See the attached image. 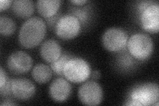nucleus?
Masks as SVG:
<instances>
[{"mask_svg": "<svg viewBox=\"0 0 159 106\" xmlns=\"http://www.w3.org/2000/svg\"><path fill=\"white\" fill-rule=\"evenodd\" d=\"M46 31V23L43 19L38 17L29 18L20 29L19 42L25 48H33L42 42Z\"/></svg>", "mask_w": 159, "mask_h": 106, "instance_id": "obj_1", "label": "nucleus"}, {"mask_svg": "<svg viewBox=\"0 0 159 106\" xmlns=\"http://www.w3.org/2000/svg\"><path fill=\"white\" fill-rule=\"evenodd\" d=\"M159 88L157 84L148 82L138 85L129 94V101L135 102L137 105H154L158 102Z\"/></svg>", "mask_w": 159, "mask_h": 106, "instance_id": "obj_2", "label": "nucleus"}, {"mask_svg": "<svg viewBox=\"0 0 159 106\" xmlns=\"http://www.w3.org/2000/svg\"><path fill=\"white\" fill-rule=\"evenodd\" d=\"M127 48L132 57L139 60H144L151 56L153 50V43L147 34L136 33L129 38Z\"/></svg>", "mask_w": 159, "mask_h": 106, "instance_id": "obj_3", "label": "nucleus"}, {"mask_svg": "<svg viewBox=\"0 0 159 106\" xmlns=\"http://www.w3.org/2000/svg\"><path fill=\"white\" fill-rule=\"evenodd\" d=\"M63 73L68 81L81 83L86 81L90 76V67L85 60L72 57L66 64Z\"/></svg>", "mask_w": 159, "mask_h": 106, "instance_id": "obj_4", "label": "nucleus"}, {"mask_svg": "<svg viewBox=\"0 0 159 106\" xmlns=\"http://www.w3.org/2000/svg\"><path fill=\"white\" fill-rule=\"evenodd\" d=\"M81 29V23L73 15H65L60 18L56 24L55 32L62 39L70 40L75 38Z\"/></svg>", "mask_w": 159, "mask_h": 106, "instance_id": "obj_5", "label": "nucleus"}, {"mask_svg": "<svg viewBox=\"0 0 159 106\" xmlns=\"http://www.w3.org/2000/svg\"><path fill=\"white\" fill-rule=\"evenodd\" d=\"M80 101L86 105L94 106L100 104L103 99V90L100 85L94 81L83 84L78 89Z\"/></svg>", "mask_w": 159, "mask_h": 106, "instance_id": "obj_6", "label": "nucleus"}, {"mask_svg": "<svg viewBox=\"0 0 159 106\" xmlns=\"http://www.w3.org/2000/svg\"><path fill=\"white\" fill-rule=\"evenodd\" d=\"M128 35L120 28H110L102 37L103 47L109 51L117 52L124 48L127 44Z\"/></svg>", "mask_w": 159, "mask_h": 106, "instance_id": "obj_7", "label": "nucleus"}, {"mask_svg": "<svg viewBox=\"0 0 159 106\" xmlns=\"http://www.w3.org/2000/svg\"><path fill=\"white\" fill-rule=\"evenodd\" d=\"M33 62V58L27 53L16 51L9 55L7 65L9 71L13 74H21L31 70Z\"/></svg>", "mask_w": 159, "mask_h": 106, "instance_id": "obj_8", "label": "nucleus"}, {"mask_svg": "<svg viewBox=\"0 0 159 106\" xmlns=\"http://www.w3.org/2000/svg\"><path fill=\"white\" fill-rule=\"evenodd\" d=\"M141 27L150 33H157L159 30V6L152 3L140 13Z\"/></svg>", "mask_w": 159, "mask_h": 106, "instance_id": "obj_9", "label": "nucleus"}, {"mask_svg": "<svg viewBox=\"0 0 159 106\" xmlns=\"http://www.w3.org/2000/svg\"><path fill=\"white\" fill-rule=\"evenodd\" d=\"M11 94L13 96L19 100H27L35 94V86L27 78H18L11 79Z\"/></svg>", "mask_w": 159, "mask_h": 106, "instance_id": "obj_10", "label": "nucleus"}, {"mask_svg": "<svg viewBox=\"0 0 159 106\" xmlns=\"http://www.w3.org/2000/svg\"><path fill=\"white\" fill-rule=\"evenodd\" d=\"M72 86L66 80L58 78L53 80L49 87V95L54 102L62 103L69 98Z\"/></svg>", "mask_w": 159, "mask_h": 106, "instance_id": "obj_11", "label": "nucleus"}, {"mask_svg": "<svg viewBox=\"0 0 159 106\" xmlns=\"http://www.w3.org/2000/svg\"><path fill=\"white\" fill-rule=\"evenodd\" d=\"M40 54L44 60L52 63L62 55L61 45L54 40L49 39L44 41L40 48Z\"/></svg>", "mask_w": 159, "mask_h": 106, "instance_id": "obj_12", "label": "nucleus"}, {"mask_svg": "<svg viewBox=\"0 0 159 106\" xmlns=\"http://www.w3.org/2000/svg\"><path fill=\"white\" fill-rule=\"evenodd\" d=\"M61 5L60 0H39L37 2V8L41 16L49 18L57 13Z\"/></svg>", "mask_w": 159, "mask_h": 106, "instance_id": "obj_13", "label": "nucleus"}, {"mask_svg": "<svg viewBox=\"0 0 159 106\" xmlns=\"http://www.w3.org/2000/svg\"><path fill=\"white\" fill-rule=\"evenodd\" d=\"M12 10L17 17L22 19L28 18L34 13V3L31 0H16L13 2Z\"/></svg>", "mask_w": 159, "mask_h": 106, "instance_id": "obj_14", "label": "nucleus"}, {"mask_svg": "<svg viewBox=\"0 0 159 106\" xmlns=\"http://www.w3.org/2000/svg\"><path fill=\"white\" fill-rule=\"evenodd\" d=\"M52 76V70L47 65L38 64L33 69L32 76L39 84H45L50 81Z\"/></svg>", "mask_w": 159, "mask_h": 106, "instance_id": "obj_15", "label": "nucleus"}, {"mask_svg": "<svg viewBox=\"0 0 159 106\" xmlns=\"http://www.w3.org/2000/svg\"><path fill=\"white\" fill-rule=\"evenodd\" d=\"M16 25L13 20L7 16L0 17V33L3 36H9L16 31Z\"/></svg>", "mask_w": 159, "mask_h": 106, "instance_id": "obj_16", "label": "nucleus"}, {"mask_svg": "<svg viewBox=\"0 0 159 106\" xmlns=\"http://www.w3.org/2000/svg\"><path fill=\"white\" fill-rule=\"evenodd\" d=\"M72 58L71 55L67 54H64L61 55L59 58H58L56 61H54L51 63V69L56 74L60 76H64V68L65 67L66 64L69 60H70Z\"/></svg>", "mask_w": 159, "mask_h": 106, "instance_id": "obj_17", "label": "nucleus"}, {"mask_svg": "<svg viewBox=\"0 0 159 106\" xmlns=\"http://www.w3.org/2000/svg\"><path fill=\"white\" fill-rule=\"evenodd\" d=\"M73 16H75L79 21L80 22H82L84 23L87 21V20L88 19V12L86 10V8H84V9H75V11L74 12V15Z\"/></svg>", "mask_w": 159, "mask_h": 106, "instance_id": "obj_18", "label": "nucleus"}, {"mask_svg": "<svg viewBox=\"0 0 159 106\" xmlns=\"http://www.w3.org/2000/svg\"><path fill=\"white\" fill-rule=\"evenodd\" d=\"M11 81V79H9L2 86L0 87V93H1V95L2 97L6 98L9 96V95H12Z\"/></svg>", "mask_w": 159, "mask_h": 106, "instance_id": "obj_19", "label": "nucleus"}, {"mask_svg": "<svg viewBox=\"0 0 159 106\" xmlns=\"http://www.w3.org/2000/svg\"><path fill=\"white\" fill-rule=\"evenodd\" d=\"M8 80L9 78L7 77L6 72L4 71L3 68L1 67V68H0V87L2 86Z\"/></svg>", "mask_w": 159, "mask_h": 106, "instance_id": "obj_20", "label": "nucleus"}, {"mask_svg": "<svg viewBox=\"0 0 159 106\" xmlns=\"http://www.w3.org/2000/svg\"><path fill=\"white\" fill-rule=\"evenodd\" d=\"M13 2V1H10V0H1L0 1V9H1V12L8 9L10 6H12Z\"/></svg>", "mask_w": 159, "mask_h": 106, "instance_id": "obj_21", "label": "nucleus"}, {"mask_svg": "<svg viewBox=\"0 0 159 106\" xmlns=\"http://www.w3.org/2000/svg\"><path fill=\"white\" fill-rule=\"evenodd\" d=\"M152 3L153 2H140V3H139V6H138L139 13H141L144 9L147 8L148 6H150V5H151Z\"/></svg>", "mask_w": 159, "mask_h": 106, "instance_id": "obj_22", "label": "nucleus"}, {"mask_svg": "<svg viewBox=\"0 0 159 106\" xmlns=\"http://www.w3.org/2000/svg\"><path fill=\"white\" fill-rule=\"evenodd\" d=\"M72 3L77 5V6H83L88 2L87 0H72L70 2Z\"/></svg>", "mask_w": 159, "mask_h": 106, "instance_id": "obj_23", "label": "nucleus"}, {"mask_svg": "<svg viewBox=\"0 0 159 106\" xmlns=\"http://www.w3.org/2000/svg\"><path fill=\"white\" fill-rule=\"evenodd\" d=\"M99 77H100V73L99 72V71H94L92 74V78L94 79H98Z\"/></svg>", "mask_w": 159, "mask_h": 106, "instance_id": "obj_24", "label": "nucleus"}, {"mask_svg": "<svg viewBox=\"0 0 159 106\" xmlns=\"http://www.w3.org/2000/svg\"><path fill=\"white\" fill-rule=\"evenodd\" d=\"M17 105V104L16 103H13V102H9V101H7V102H5L3 103H2L1 104L2 106H7V105Z\"/></svg>", "mask_w": 159, "mask_h": 106, "instance_id": "obj_25", "label": "nucleus"}]
</instances>
